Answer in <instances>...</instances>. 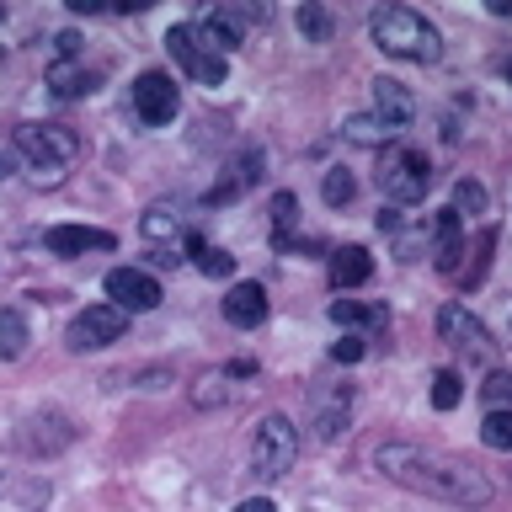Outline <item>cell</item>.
<instances>
[{
    "label": "cell",
    "instance_id": "1",
    "mask_svg": "<svg viewBox=\"0 0 512 512\" xmlns=\"http://www.w3.org/2000/svg\"><path fill=\"white\" fill-rule=\"evenodd\" d=\"M374 464L384 480L406 486L427 502H448V507H486L496 486L475 464H464L454 454H438V448H422V443H379L374 448Z\"/></svg>",
    "mask_w": 512,
    "mask_h": 512
},
{
    "label": "cell",
    "instance_id": "2",
    "mask_svg": "<svg viewBox=\"0 0 512 512\" xmlns=\"http://www.w3.org/2000/svg\"><path fill=\"white\" fill-rule=\"evenodd\" d=\"M368 38H374L390 59H411V64H438L443 59V32L411 6H379L368 16Z\"/></svg>",
    "mask_w": 512,
    "mask_h": 512
},
{
    "label": "cell",
    "instance_id": "3",
    "mask_svg": "<svg viewBox=\"0 0 512 512\" xmlns=\"http://www.w3.org/2000/svg\"><path fill=\"white\" fill-rule=\"evenodd\" d=\"M16 155H27L32 182L38 187H59L64 166L80 155V134L64 128V123H22L16 128Z\"/></svg>",
    "mask_w": 512,
    "mask_h": 512
},
{
    "label": "cell",
    "instance_id": "4",
    "mask_svg": "<svg viewBox=\"0 0 512 512\" xmlns=\"http://www.w3.org/2000/svg\"><path fill=\"white\" fill-rule=\"evenodd\" d=\"M432 187V160L427 150H416V144H390V150L379 155V192L400 208L422 203Z\"/></svg>",
    "mask_w": 512,
    "mask_h": 512
},
{
    "label": "cell",
    "instance_id": "5",
    "mask_svg": "<svg viewBox=\"0 0 512 512\" xmlns=\"http://www.w3.org/2000/svg\"><path fill=\"white\" fill-rule=\"evenodd\" d=\"M267 6H240V0H219V6H208L198 22H192V38H198L208 54H235L240 43H246L251 22H267Z\"/></svg>",
    "mask_w": 512,
    "mask_h": 512
},
{
    "label": "cell",
    "instance_id": "6",
    "mask_svg": "<svg viewBox=\"0 0 512 512\" xmlns=\"http://www.w3.org/2000/svg\"><path fill=\"white\" fill-rule=\"evenodd\" d=\"M294 459H299V432H294V422L288 416H262L256 422V432H251V470L267 480H283L288 470H294Z\"/></svg>",
    "mask_w": 512,
    "mask_h": 512
},
{
    "label": "cell",
    "instance_id": "7",
    "mask_svg": "<svg viewBox=\"0 0 512 512\" xmlns=\"http://www.w3.org/2000/svg\"><path fill=\"white\" fill-rule=\"evenodd\" d=\"M11 443L22 448L27 459H54V454H64V448L75 443V422L64 411H32V416H22L16 422V432H11Z\"/></svg>",
    "mask_w": 512,
    "mask_h": 512
},
{
    "label": "cell",
    "instance_id": "8",
    "mask_svg": "<svg viewBox=\"0 0 512 512\" xmlns=\"http://www.w3.org/2000/svg\"><path fill=\"white\" fill-rule=\"evenodd\" d=\"M438 342H448L459 358H470V363H491L496 358V342H491L486 320L470 315V304H443L438 310Z\"/></svg>",
    "mask_w": 512,
    "mask_h": 512
},
{
    "label": "cell",
    "instance_id": "9",
    "mask_svg": "<svg viewBox=\"0 0 512 512\" xmlns=\"http://www.w3.org/2000/svg\"><path fill=\"white\" fill-rule=\"evenodd\" d=\"M128 336V315L118 304H86L70 326H64V347L70 352H102L112 342H123Z\"/></svg>",
    "mask_w": 512,
    "mask_h": 512
},
{
    "label": "cell",
    "instance_id": "10",
    "mask_svg": "<svg viewBox=\"0 0 512 512\" xmlns=\"http://www.w3.org/2000/svg\"><path fill=\"white\" fill-rule=\"evenodd\" d=\"M128 102H134L139 112V123H150V128H166L176 112H182V91H176V80L166 70H144L134 86H128Z\"/></svg>",
    "mask_w": 512,
    "mask_h": 512
},
{
    "label": "cell",
    "instance_id": "11",
    "mask_svg": "<svg viewBox=\"0 0 512 512\" xmlns=\"http://www.w3.org/2000/svg\"><path fill=\"white\" fill-rule=\"evenodd\" d=\"M102 288H107V304H118L123 315L160 310V299H166L160 278H155V272H144V267H112Z\"/></svg>",
    "mask_w": 512,
    "mask_h": 512
},
{
    "label": "cell",
    "instance_id": "12",
    "mask_svg": "<svg viewBox=\"0 0 512 512\" xmlns=\"http://www.w3.org/2000/svg\"><path fill=\"white\" fill-rule=\"evenodd\" d=\"M166 48H171V59L182 64V75H192V80H198V86H208V91L224 86V75H230L219 54H208V48L192 38V22H176V27L166 32Z\"/></svg>",
    "mask_w": 512,
    "mask_h": 512
},
{
    "label": "cell",
    "instance_id": "13",
    "mask_svg": "<svg viewBox=\"0 0 512 512\" xmlns=\"http://www.w3.org/2000/svg\"><path fill=\"white\" fill-rule=\"evenodd\" d=\"M43 246L54 256H86V251H112L118 235L96 230V224H54V230H43Z\"/></svg>",
    "mask_w": 512,
    "mask_h": 512
},
{
    "label": "cell",
    "instance_id": "14",
    "mask_svg": "<svg viewBox=\"0 0 512 512\" xmlns=\"http://www.w3.org/2000/svg\"><path fill=\"white\" fill-rule=\"evenodd\" d=\"M224 320H230L235 331H256L267 320V310H272V299H267V288L262 283H230V294H224Z\"/></svg>",
    "mask_w": 512,
    "mask_h": 512
},
{
    "label": "cell",
    "instance_id": "15",
    "mask_svg": "<svg viewBox=\"0 0 512 512\" xmlns=\"http://www.w3.org/2000/svg\"><path fill=\"white\" fill-rule=\"evenodd\" d=\"M374 118L390 128V134H400L411 118H416V96L400 86V80H390V75H379L374 80Z\"/></svg>",
    "mask_w": 512,
    "mask_h": 512
},
{
    "label": "cell",
    "instance_id": "16",
    "mask_svg": "<svg viewBox=\"0 0 512 512\" xmlns=\"http://www.w3.org/2000/svg\"><path fill=\"white\" fill-rule=\"evenodd\" d=\"M464 251H470V246H464V230H459V214H454V208H443V214H432V267L454 278V272H459V256H464Z\"/></svg>",
    "mask_w": 512,
    "mask_h": 512
},
{
    "label": "cell",
    "instance_id": "17",
    "mask_svg": "<svg viewBox=\"0 0 512 512\" xmlns=\"http://www.w3.org/2000/svg\"><path fill=\"white\" fill-rule=\"evenodd\" d=\"M224 171H230V176H224L219 187H208V192H203V203H208V208H219V203H235L240 192H246V187L256 182V176H262V150H240V155H235Z\"/></svg>",
    "mask_w": 512,
    "mask_h": 512
},
{
    "label": "cell",
    "instance_id": "18",
    "mask_svg": "<svg viewBox=\"0 0 512 512\" xmlns=\"http://www.w3.org/2000/svg\"><path fill=\"white\" fill-rule=\"evenodd\" d=\"M331 320L347 331H384L390 326V310L379 299H331Z\"/></svg>",
    "mask_w": 512,
    "mask_h": 512
},
{
    "label": "cell",
    "instance_id": "19",
    "mask_svg": "<svg viewBox=\"0 0 512 512\" xmlns=\"http://www.w3.org/2000/svg\"><path fill=\"white\" fill-rule=\"evenodd\" d=\"M326 272H331L336 288H363L368 278H374V256H368L363 246H342V251H331Z\"/></svg>",
    "mask_w": 512,
    "mask_h": 512
},
{
    "label": "cell",
    "instance_id": "20",
    "mask_svg": "<svg viewBox=\"0 0 512 512\" xmlns=\"http://www.w3.org/2000/svg\"><path fill=\"white\" fill-rule=\"evenodd\" d=\"M139 235L150 240V246H171V240H187V224L176 214V203H150L139 219Z\"/></svg>",
    "mask_w": 512,
    "mask_h": 512
},
{
    "label": "cell",
    "instance_id": "21",
    "mask_svg": "<svg viewBox=\"0 0 512 512\" xmlns=\"http://www.w3.org/2000/svg\"><path fill=\"white\" fill-rule=\"evenodd\" d=\"M48 86H54L59 102H75V96L96 91V70H86V64H75V59H54L48 64Z\"/></svg>",
    "mask_w": 512,
    "mask_h": 512
},
{
    "label": "cell",
    "instance_id": "22",
    "mask_svg": "<svg viewBox=\"0 0 512 512\" xmlns=\"http://www.w3.org/2000/svg\"><path fill=\"white\" fill-rule=\"evenodd\" d=\"M187 251H192V262H198L203 278H230V272H235V256H230V251H224V246H208V240L192 235V230H187Z\"/></svg>",
    "mask_w": 512,
    "mask_h": 512
},
{
    "label": "cell",
    "instance_id": "23",
    "mask_svg": "<svg viewBox=\"0 0 512 512\" xmlns=\"http://www.w3.org/2000/svg\"><path fill=\"white\" fill-rule=\"evenodd\" d=\"M27 342H32V326H27V315L22 310H0V358L6 363H16L27 352Z\"/></svg>",
    "mask_w": 512,
    "mask_h": 512
},
{
    "label": "cell",
    "instance_id": "24",
    "mask_svg": "<svg viewBox=\"0 0 512 512\" xmlns=\"http://www.w3.org/2000/svg\"><path fill=\"white\" fill-rule=\"evenodd\" d=\"M342 139L368 144V150H390V144H395V134L374 118V112H358V118H347V123H342Z\"/></svg>",
    "mask_w": 512,
    "mask_h": 512
},
{
    "label": "cell",
    "instance_id": "25",
    "mask_svg": "<svg viewBox=\"0 0 512 512\" xmlns=\"http://www.w3.org/2000/svg\"><path fill=\"white\" fill-rule=\"evenodd\" d=\"M299 32H304V43H331L336 38V16L326 6H315V0H304L299 6Z\"/></svg>",
    "mask_w": 512,
    "mask_h": 512
},
{
    "label": "cell",
    "instance_id": "26",
    "mask_svg": "<svg viewBox=\"0 0 512 512\" xmlns=\"http://www.w3.org/2000/svg\"><path fill=\"white\" fill-rule=\"evenodd\" d=\"M347 400H352V390L342 384V390H336L326 406H320V416H315V438H336V432H347Z\"/></svg>",
    "mask_w": 512,
    "mask_h": 512
},
{
    "label": "cell",
    "instance_id": "27",
    "mask_svg": "<svg viewBox=\"0 0 512 512\" xmlns=\"http://www.w3.org/2000/svg\"><path fill=\"white\" fill-rule=\"evenodd\" d=\"M486 187H480L475 182V176H459V182H454V214L459 219H480V214H486Z\"/></svg>",
    "mask_w": 512,
    "mask_h": 512
},
{
    "label": "cell",
    "instance_id": "28",
    "mask_svg": "<svg viewBox=\"0 0 512 512\" xmlns=\"http://www.w3.org/2000/svg\"><path fill=\"white\" fill-rule=\"evenodd\" d=\"M480 443L496 448V454H512V411H486V422H480Z\"/></svg>",
    "mask_w": 512,
    "mask_h": 512
},
{
    "label": "cell",
    "instance_id": "29",
    "mask_svg": "<svg viewBox=\"0 0 512 512\" xmlns=\"http://www.w3.org/2000/svg\"><path fill=\"white\" fill-rule=\"evenodd\" d=\"M459 400H464L459 368H438V374H432V406H438V411H454Z\"/></svg>",
    "mask_w": 512,
    "mask_h": 512
},
{
    "label": "cell",
    "instance_id": "30",
    "mask_svg": "<svg viewBox=\"0 0 512 512\" xmlns=\"http://www.w3.org/2000/svg\"><path fill=\"white\" fill-rule=\"evenodd\" d=\"M352 192H358V182H352V171H342V166H331L326 182H320V198H326V208H347Z\"/></svg>",
    "mask_w": 512,
    "mask_h": 512
},
{
    "label": "cell",
    "instance_id": "31",
    "mask_svg": "<svg viewBox=\"0 0 512 512\" xmlns=\"http://www.w3.org/2000/svg\"><path fill=\"white\" fill-rule=\"evenodd\" d=\"M480 400H486L491 411H512V374L507 368H491L486 384H480Z\"/></svg>",
    "mask_w": 512,
    "mask_h": 512
},
{
    "label": "cell",
    "instance_id": "32",
    "mask_svg": "<svg viewBox=\"0 0 512 512\" xmlns=\"http://www.w3.org/2000/svg\"><path fill=\"white\" fill-rule=\"evenodd\" d=\"M11 496L22 507H48V496H54V486H48L43 475H32V480H11Z\"/></svg>",
    "mask_w": 512,
    "mask_h": 512
},
{
    "label": "cell",
    "instance_id": "33",
    "mask_svg": "<svg viewBox=\"0 0 512 512\" xmlns=\"http://www.w3.org/2000/svg\"><path fill=\"white\" fill-rule=\"evenodd\" d=\"M294 208H299V198L294 192H278V198H272V224H278V240H288V230H294Z\"/></svg>",
    "mask_w": 512,
    "mask_h": 512
},
{
    "label": "cell",
    "instance_id": "34",
    "mask_svg": "<svg viewBox=\"0 0 512 512\" xmlns=\"http://www.w3.org/2000/svg\"><path fill=\"white\" fill-rule=\"evenodd\" d=\"M219 400H224V379H219V374H203L198 390H192V406L208 411V406H219Z\"/></svg>",
    "mask_w": 512,
    "mask_h": 512
},
{
    "label": "cell",
    "instance_id": "35",
    "mask_svg": "<svg viewBox=\"0 0 512 512\" xmlns=\"http://www.w3.org/2000/svg\"><path fill=\"white\" fill-rule=\"evenodd\" d=\"M363 352V336H342V342H331V363H358Z\"/></svg>",
    "mask_w": 512,
    "mask_h": 512
},
{
    "label": "cell",
    "instance_id": "36",
    "mask_svg": "<svg viewBox=\"0 0 512 512\" xmlns=\"http://www.w3.org/2000/svg\"><path fill=\"white\" fill-rule=\"evenodd\" d=\"M59 59H80V38H75V32H59Z\"/></svg>",
    "mask_w": 512,
    "mask_h": 512
},
{
    "label": "cell",
    "instance_id": "37",
    "mask_svg": "<svg viewBox=\"0 0 512 512\" xmlns=\"http://www.w3.org/2000/svg\"><path fill=\"white\" fill-rule=\"evenodd\" d=\"M235 512H278V507H272V502H267V496H246V502H240Z\"/></svg>",
    "mask_w": 512,
    "mask_h": 512
},
{
    "label": "cell",
    "instance_id": "38",
    "mask_svg": "<svg viewBox=\"0 0 512 512\" xmlns=\"http://www.w3.org/2000/svg\"><path fill=\"white\" fill-rule=\"evenodd\" d=\"M11 176H16V155L0 150V182H11Z\"/></svg>",
    "mask_w": 512,
    "mask_h": 512
},
{
    "label": "cell",
    "instance_id": "39",
    "mask_svg": "<svg viewBox=\"0 0 512 512\" xmlns=\"http://www.w3.org/2000/svg\"><path fill=\"white\" fill-rule=\"evenodd\" d=\"M70 11H75V16H96L102 6H96V0H70Z\"/></svg>",
    "mask_w": 512,
    "mask_h": 512
},
{
    "label": "cell",
    "instance_id": "40",
    "mask_svg": "<svg viewBox=\"0 0 512 512\" xmlns=\"http://www.w3.org/2000/svg\"><path fill=\"white\" fill-rule=\"evenodd\" d=\"M0 496H11V475H0Z\"/></svg>",
    "mask_w": 512,
    "mask_h": 512
},
{
    "label": "cell",
    "instance_id": "41",
    "mask_svg": "<svg viewBox=\"0 0 512 512\" xmlns=\"http://www.w3.org/2000/svg\"><path fill=\"white\" fill-rule=\"evenodd\" d=\"M0 22H6V6H0Z\"/></svg>",
    "mask_w": 512,
    "mask_h": 512
}]
</instances>
